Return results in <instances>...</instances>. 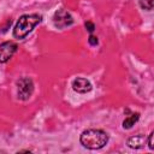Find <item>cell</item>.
Segmentation results:
<instances>
[{
	"instance_id": "6da1fadb",
	"label": "cell",
	"mask_w": 154,
	"mask_h": 154,
	"mask_svg": "<svg viewBox=\"0 0 154 154\" xmlns=\"http://www.w3.org/2000/svg\"><path fill=\"white\" fill-rule=\"evenodd\" d=\"M108 142V135L102 130L96 129H89L82 132L81 135V143L83 147L88 149H100L106 146Z\"/></svg>"
},
{
	"instance_id": "7a4b0ae2",
	"label": "cell",
	"mask_w": 154,
	"mask_h": 154,
	"mask_svg": "<svg viewBox=\"0 0 154 154\" xmlns=\"http://www.w3.org/2000/svg\"><path fill=\"white\" fill-rule=\"evenodd\" d=\"M41 19H42V17L40 14H24V16H22L18 19V22L13 29V36L16 38H19V40L24 38L41 22Z\"/></svg>"
},
{
	"instance_id": "3957f363",
	"label": "cell",
	"mask_w": 154,
	"mask_h": 154,
	"mask_svg": "<svg viewBox=\"0 0 154 154\" xmlns=\"http://www.w3.org/2000/svg\"><path fill=\"white\" fill-rule=\"evenodd\" d=\"M18 97L20 100H28L34 91V83L29 77H23L17 82Z\"/></svg>"
},
{
	"instance_id": "277c9868",
	"label": "cell",
	"mask_w": 154,
	"mask_h": 154,
	"mask_svg": "<svg viewBox=\"0 0 154 154\" xmlns=\"http://www.w3.org/2000/svg\"><path fill=\"white\" fill-rule=\"evenodd\" d=\"M53 23L58 29H64L73 23V18L66 10H59L53 16Z\"/></svg>"
},
{
	"instance_id": "5b68a950",
	"label": "cell",
	"mask_w": 154,
	"mask_h": 154,
	"mask_svg": "<svg viewBox=\"0 0 154 154\" xmlns=\"http://www.w3.org/2000/svg\"><path fill=\"white\" fill-rule=\"evenodd\" d=\"M17 52V45L12 41H6L0 45V63L4 64L8 61L13 54Z\"/></svg>"
},
{
	"instance_id": "8992f818",
	"label": "cell",
	"mask_w": 154,
	"mask_h": 154,
	"mask_svg": "<svg viewBox=\"0 0 154 154\" xmlns=\"http://www.w3.org/2000/svg\"><path fill=\"white\" fill-rule=\"evenodd\" d=\"M72 88H73L75 91L81 93V94H84V93H88V91L91 90V83L87 78L78 77V78H76L72 82Z\"/></svg>"
},
{
	"instance_id": "52a82bcc",
	"label": "cell",
	"mask_w": 154,
	"mask_h": 154,
	"mask_svg": "<svg viewBox=\"0 0 154 154\" xmlns=\"http://www.w3.org/2000/svg\"><path fill=\"white\" fill-rule=\"evenodd\" d=\"M143 143H144V137H143L142 135H137V136L130 137V138L128 140V146H129L130 148H135V149L141 148V147L143 146Z\"/></svg>"
},
{
	"instance_id": "ba28073f",
	"label": "cell",
	"mask_w": 154,
	"mask_h": 154,
	"mask_svg": "<svg viewBox=\"0 0 154 154\" xmlns=\"http://www.w3.org/2000/svg\"><path fill=\"white\" fill-rule=\"evenodd\" d=\"M138 119H140V114H138V113H132V114H130L128 118L124 119V122H123V128H124V129H130V128H132V125H135V123H136Z\"/></svg>"
},
{
	"instance_id": "9c48e42d",
	"label": "cell",
	"mask_w": 154,
	"mask_h": 154,
	"mask_svg": "<svg viewBox=\"0 0 154 154\" xmlns=\"http://www.w3.org/2000/svg\"><path fill=\"white\" fill-rule=\"evenodd\" d=\"M140 5L144 10H153V0H140Z\"/></svg>"
},
{
	"instance_id": "30bf717a",
	"label": "cell",
	"mask_w": 154,
	"mask_h": 154,
	"mask_svg": "<svg viewBox=\"0 0 154 154\" xmlns=\"http://www.w3.org/2000/svg\"><path fill=\"white\" fill-rule=\"evenodd\" d=\"M85 28H87V30H88L89 32H93L94 29H95V26H94V24H93L91 22H85Z\"/></svg>"
},
{
	"instance_id": "8fae6325",
	"label": "cell",
	"mask_w": 154,
	"mask_h": 154,
	"mask_svg": "<svg viewBox=\"0 0 154 154\" xmlns=\"http://www.w3.org/2000/svg\"><path fill=\"white\" fill-rule=\"evenodd\" d=\"M88 41H89V43H90L91 46H95V45H97V37H95V36H93V35H90V36H89Z\"/></svg>"
},
{
	"instance_id": "7c38bea8",
	"label": "cell",
	"mask_w": 154,
	"mask_h": 154,
	"mask_svg": "<svg viewBox=\"0 0 154 154\" xmlns=\"http://www.w3.org/2000/svg\"><path fill=\"white\" fill-rule=\"evenodd\" d=\"M153 136H154V132L152 131V132H150V135H149V137H148V146H149V148H150V149H153V148H154V146H153Z\"/></svg>"
}]
</instances>
